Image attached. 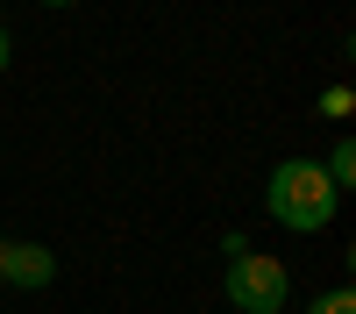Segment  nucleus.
I'll use <instances>...</instances> for the list:
<instances>
[{"label":"nucleus","instance_id":"39448f33","mask_svg":"<svg viewBox=\"0 0 356 314\" xmlns=\"http://www.w3.org/2000/svg\"><path fill=\"white\" fill-rule=\"evenodd\" d=\"M307 314H356V293H349V285H335V293H321Z\"/></svg>","mask_w":356,"mask_h":314},{"label":"nucleus","instance_id":"423d86ee","mask_svg":"<svg viewBox=\"0 0 356 314\" xmlns=\"http://www.w3.org/2000/svg\"><path fill=\"white\" fill-rule=\"evenodd\" d=\"M349 107H356V93H349V86H328V93H321V114H328V122H342Z\"/></svg>","mask_w":356,"mask_h":314},{"label":"nucleus","instance_id":"0eeeda50","mask_svg":"<svg viewBox=\"0 0 356 314\" xmlns=\"http://www.w3.org/2000/svg\"><path fill=\"white\" fill-rule=\"evenodd\" d=\"M8 57H15V43H8V29H0V72H8Z\"/></svg>","mask_w":356,"mask_h":314},{"label":"nucleus","instance_id":"f257e3e1","mask_svg":"<svg viewBox=\"0 0 356 314\" xmlns=\"http://www.w3.org/2000/svg\"><path fill=\"white\" fill-rule=\"evenodd\" d=\"M342 207V193L328 186V171H321L314 157H278L271 179H264V214H271L278 228H292V236H314V228H328Z\"/></svg>","mask_w":356,"mask_h":314},{"label":"nucleus","instance_id":"6e6552de","mask_svg":"<svg viewBox=\"0 0 356 314\" xmlns=\"http://www.w3.org/2000/svg\"><path fill=\"white\" fill-rule=\"evenodd\" d=\"M43 8H72V0H43Z\"/></svg>","mask_w":356,"mask_h":314},{"label":"nucleus","instance_id":"f03ea898","mask_svg":"<svg viewBox=\"0 0 356 314\" xmlns=\"http://www.w3.org/2000/svg\"><path fill=\"white\" fill-rule=\"evenodd\" d=\"M292 300V272L278 265V257H264V250H235L228 257V307H243V314H278Z\"/></svg>","mask_w":356,"mask_h":314},{"label":"nucleus","instance_id":"20e7f679","mask_svg":"<svg viewBox=\"0 0 356 314\" xmlns=\"http://www.w3.org/2000/svg\"><path fill=\"white\" fill-rule=\"evenodd\" d=\"M321 171H328V186H335V193H349V186H356V143L342 136L335 150H328V164H321Z\"/></svg>","mask_w":356,"mask_h":314},{"label":"nucleus","instance_id":"7ed1b4c3","mask_svg":"<svg viewBox=\"0 0 356 314\" xmlns=\"http://www.w3.org/2000/svg\"><path fill=\"white\" fill-rule=\"evenodd\" d=\"M57 278V250H43V243H15V236H0V285H50Z\"/></svg>","mask_w":356,"mask_h":314}]
</instances>
